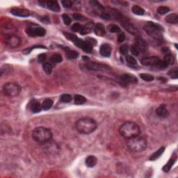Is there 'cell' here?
<instances>
[{"instance_id":"8fae6325","label":"cell","mask_w":178,"mask_h":178,"mask_svg":"<svg viewBox=\"0 0 178 178\" xmlns=\"http://www.w3.org/2000/svg\"><path fill=\"white\" fill-rule=\"evenodd\" d=\"M74 43L76 44V46L81 48L83 51H84L86 53H90L92 52L93 50V46L90 44H89L88 42L84 41L80 38H77Z\"/></svg>"},{"instance_id":"83f0119b","label":"cell","mask_w":178,"mask_h":178,"mask_svg":"<svg viewBox=\"0 0 178 178\" xmlns=\"http://www.w3.org/2000/svg\"><path fill=\"white\" fill-rule=\"evenodd\" d=\"M131 11H132L133 13H134V14L137 15H143L145 13V11L144 9L138 5H134V6H132V8H131Z\"/></svg>"},{"instance_id":"74e56055","label":"cell","mask_w":178,"mask_h":178,"mask_svg":"<svg viewBox=\"0 0 178 178\" xmlns=\"http://www.w3.org/2000/svg\"><path fill=\"white\" fill-rule=\"evenodd\" d=\"M83 27L79 23H75L74 24H72V27H71V29H72V32H81Z\"/></svg>"},{"instance_id":"d6a6232c","label":"cell","mask_w":178,"mask_h":178,"mask_svg":"<svg viewBox=\"0 0 178 178\" xmlns=\"http://www.w3.org/2000/svg\"><path fill=\"white\" fill-rule=\"evenodd\" d=\"M141 78L143 80L146 81V82H152L154 80V77L150 74H146V73H141L140 74Z\"/></svg>"},{"instance_id":"f6af8a7d","label":"cell","mask_w":178,"mask_h":178,"mask_svg":"<svg viewBox=\"0 0 178 178\" xmlns=\"http://www.w3.org/2000/svg\"><path fill=\"white\" fill-rule=\"evenodd\" d=\"M36 48H45V47H43V46H41V45H40H40L34 46V47H32L31 48H28V49L24 50V51H23V53L25 54V55H28V54H29L33 50L36 49Z\"/></svg>"},{"instance_id":"ac0fdd59","label":"cell","mask_w":178,"mask_h":178,"mask_svg":"<svg viewBox=\"0 0 178 178\" xmlns=\"http://www.w3.org/2000/svg\"><path fill=\"white\" fill-rule=\"evenodd\" d=\"M46 6L48 9L51 10L54 12H59L60 11V6L59 3L56 1L50 0V1H46Z\"/></svg>"},{"instance_id":"5b68a950","label":"cell","mask_w":178,"mask_h":178,"mask_svg":"<svg viewBox=\"0 0 178 178\" xmlns=\"http://www.w3.org/2000/svg\"><path fill=\"white\" fill-rule=\"evenodd\" d=\"M127 145L129 150L133 152H139L146 150L148 146V142L144 137L137 136L129 139Z\"/></svg>"},{"instance_id":"44dd1931","label":"cell","mask_w":178,"mask_h":178,"mask_svg":"<svg viewBox=\"0 0 178 178\" xmlns=\"http://www.w3.org/2000/svg\"><path fill=\"white\" fill-rule=\"evenodd\" d=\"M94 24L92 22H88L83 27L82 30H81L80 34L82 35H86L91 32L93 29H94Z\"/></svg>"},{"instance_id":"1f68e13d","label":"cell","mask_w":178,"mask_h":178,"mask_svg":"<svg viewBox=\"0 0 178 178\" xmlns=\"http://www.w3.org/2000/svg\"><path fill=\"white\" fill-rule=\"evenodd\" d=\"M52 61L54 62V63H59L62 62L63 61V58H62L61 55H59V54H54V55H52V57H51Z\"/></svg>"},{"instance_id":"ee69618b","label":"cell","mask_w":178,"mask_h":178,"mask_svg":"<svg viewBox=\"0 0 178 178\" xmlns=\"http://www.w3.org/2000/svg\"><path fill=\"white\" fill-rule=\"evenodd\" d=\"M63 22H64V24L65 25H69L71 23V19L70 17H69L68 15L67 14H63Z\"/></svg>"},{"instance_id":"4316f807","label":"cell","mask_w":178,"mask_h":178,"mask_svg":"<svg viewBox=\"0 0 178 178\" xmlns=\"http://www.w3.org/2000/svg\"><path fill=\"white\" fill-rule=\"evenodd\" d=\"M53 100L50 99V98H47V99H45L42 102V109L45 110H49L52 108V106H53Z\"/></svg>"},{"instance_id":"484cf974","label":"cell","mask_w":178,"mask_h":178,"mask_svg":"<svg viewBox=\"0 0 178 178\" xmlns=\"http://www.w3.org/2000/svg\"><path fill=\"white\" fill-rule=\"evenodd\" d=\"M64 49L65 53H66V57L68 58V59H75L78 57V53L75 51H72V50H70L69 48L67 47H63Z\"/></svg>"},{"instance_id":"30bf717a","label":"cell","mask_w":178,"mask_h":178,"mask_svg":"<svg viewBox=\"0 0 178 178\" xmlns=\"http://www.w3.org/2000/svg\"><path fill=\"white\" fill-rule=\"evenodd\" d=\"M161 60L156 57H150L144 58L141 60V64L145 66H154L159 67Z\"/></svg>"},{"instance_id":"7dc6e473","label":"cell","mask_w":178,"mask_h":178,"mask_svg":"<svg viewBox=\"0 0 178 178\" xmlns=\"http://www.w3.org/2000/svg\"><path fill=\"white\" fill-rule=\"evenodd\" d=\"M38 61H39L40 63H42V62H44V61H45L46 55L45 54H41V55H40L39 56H38Z\"/></svg>"},{"instance_id":"603a6c76","label":"cell","mask_w":178,"mask_h":178,"mask_svg":"<svg viewBox=\"0 0 178 178\" xmlns=\"http://www.w3.org/2000/svg\"><path fill=\"white\" fill-rule=\"evenodd\" d=\"M164 150H165V147L163 146L159 149L157 151H156L155 152H154V153L150 156V161H155V160L157 159L158 158H159L160 156H161V154L164 153Z\"/></svg>"},{"instance_id":"b9f144b4","label":"cell","mask_w":178,"mask_h":178,"mask_svg":"<svg viewBox=\"0 0 178 178\" xmlns=\"http://www.w3.org/2000/svg\"><path fill=\"white\" fill-rule=\"evenodd\" d=\"M131 52L134 56H139L141 52L140 50L138 49V47H137L135 44H134L131 47Z\"/></svg>"},{"instance_id":"ba28073f","label":"cell","mask_w":178,"mask_h":178,"mask_svg":"<svg viewBox=\"0 0 178 178\" xmlns=\"http://www.w3.org/2000/svg\"><path fill=\"white\" fill-rule=\"evenodd\" d=\"M5 43L10 47H17L21 43L20 38L13 34H6L5 37Z\"/></svg>"},{"instance_id":"52a82bcc","label":"cell","mask_w":178,"mask_h":178,"mask_svg":"<svg viewBox=\"0 0 178 178\" xmlns=\"http://www.w3.org/2000/svg\"><path fill=\"white\" fill-rule=\"evenodd\" d=\"M84 67L89 70L93 71H106L110 70L109 65L93 61H89L88 63H85Z\"/></svg>"},{"instance_id":"f907efd6","label":"cell","mask_w":178,"mask_h":178,"mask_svg":"<svg viewBox=\"0 0 178 178\" xmlns=\"http://www.w3.org/2000/svg\"><path fill=\"white\" fill-rule=\"evenodd\" d=\"M42 22H43L44 23H48L49 22V19H48L47 17H43V19H41Z\"/></svg>"},{"instance_id":"6da1fadb","label":"cell","mask_w":178,"mask_h":178,"mask_svg":"<svg viewBox=\"0 0 178 178\" xmlns=\"http://www.w3.org/2000/svg\"><path fill=\"white\" fill-rule=\"evenodd\" d=\"M119 132L124 138L129 139L133 137L139 136L141 130L140 127L136 123L131 121H127L124 123L120 127Z\"/></svg>"},{"instance_id":"e0dca14e","label":"cell","mask_w":178,"mask_h":178,"mask_svg":"<svg viewBox=\"0 0 178 178\" xmlns=\"http://www.w3.org/2000/svg\"><path fill=\"white\" fill-rule=\"evenodd\" d=\"M156 113L159 117L162 118H166L169 116V113H168V109H166L165 104H161L159 106L157 109L156 110Z\"/></svg>"},{"instance_id":"8d00e7d4","label":"cell","mask_w":178,"mask_h":178,"mask_svg":"<svg viewBox=\"0 0 178 178\" xmlns=\"http://www.w3.org/2000/svg\"><path fill=\"white\" fill-rule=\"evenodd\" d=\"M170 11V9L167 6H159L157 9V13L160 15H164Z\"/></svg>"},{"instance_id":"681fc988","label":"cell","mask_w":178,"mask_h":178,"mask_svg":"<svg viewBox=\"0 0 178 178\" xmlns=\"http://www.w3.org/2000/svg\"><path fill=\"white\" fill-rule=\"evenodd\" d=\"M125 34H123V33H120V34L118 35V42H123L124 40H125Z\"/></svg>"},{"instance_id":"836d02e7","label":"cell","mask_w":178,"mask_h":178,"mask_svg":"<svg viewBox=\"0 0 178 178\" xmlns=\"http://www.w3.org/2000/svg\"><path fill=\"white\" fill-rule=\"evenodd\" d=\"M108 30L111 33H121V28L116 24H110L108 27Z\"/></svg>"},{"instance_id":"7a4b0ae2","label":"cell","mask_w":178,"mask_h":178,"mask_svg":"<svg viewBox=\"0 0 178 178\" xmlns=\"http://www.w3.org/2000/svg\"><path fill=\"white\" fill-rule=\"evenodd\" d=\"M75 127L77 130L81 134H90L96 129L97 123L90 118H82L77 121Z\"/></svg>"},{"instance_id":"4fadbf2b","label":"cell","mask_w":178,"mask_h":178,"mask_svg":"<svg viewBox=\"0 0 178 178\" xmlns=\"http://www.w3.org/2000/svg\"><path fill=\"white\" fill-rule=\"evenodd\" d=\"M11 13L15 16L21 17H27L30 15L29 11L25 9H21V8H13L11 10Z\"/></svg>"},{"instance_id":"d4e9b609","label":"cell","mask_w":178,"mask_h":178,"mask_svg":"<svg viewBox=\"0 0 178 178\" xmlns=\"http://www.w3.org/2000/svg\"><path fill=\"white\" fill-rule=\"evenodd\" d=\"M176 160H177V157H171L170 159V160L168 161V163L163 167V171L166 172V173H168V172L171 169V168L173 167L174 164L175 163Z\"/></svg>"},{"instance_id":"2e32d148","label":"cell","mask_w":178,"mask_h":178,"mask_svg":"<svg viewBox=\"0 0 178 178\" xmlns=\"http://www.w3.org/2000/svg\"><path fill=\"white\" fill-rule=\"evenodd\" d=\"M121 82L123 84H136L137 83V79L135 77L131 76L130 75H123L121 76Z\"/></svg>"},{"instance_id":"3957f363","label":"cell","mask_w":178,"mask_h":178,"mask_svg":"<svg viewBox=\"0 0 178 178\" xmlns=\"http://www.w3.org/2000/svg\"><path fill=\"white\" fill-rule=\"evenodd\" d=\"M32 138L35 141L44 144L50 141L52 138V131L47 127H38L33 131Z\"/></svg>"},{"instance_id":"5bb4252c","label":"cell","mask_w":178,"mask_h":178,"mask_svg":"<svg viewBox=\"0 0 178 178\" xmlns=\"http://www.w3.org/2000/svg\"><path fill=\"white\" fill-rule=\"evenodd\" d=\"M29 107L33 113H38L42 109V105L37 100H32L29 104Z\"/></svg>"},{"instance_id":"ffe728a7","label":"cell","mask_w":178,"mask_h":178,"mask_svg":"<svg viewBox=\"0 0 178 178\" xmlns=\"http://www.w3.org/2000/svg\"><path fill=\"white\" fill-rule=\"evenodd\" d=\"M135 45L138 47L140 52H145L148 49V44H147L146 42L141 37H138L136 38Z\"/></svg>"},{"instance_id":"9c48e42d","label":"cell","mask_w":178,"mask_h":178,"mask_svg":"<svg viewBox=\"0 0 178 178\" xmlns=\"http://www.w3.org/2000/svg\"><path fill=\"white\" fill-rule=\"evenodd\" d=\"M26 33L27 35L31 36V37H36V36H45L46 30L41 27H29L26 29Z\"/></svg>"},{"instance_id":"7c38bea8","label":"cell","mask_w":178,"mask_h":178,"mask_svg":"<svg viewBox=\"0 0 178 178\" xmlns=\"http://www.w3.org/2000/svg\"><path fill=\"white\" fill-rule=\"evenodd\" d=\"M122 25L127 32H128L129 34L134 35V36H139V32L137 29V28L135 26H134L132 24H131L130 22H127L126 20L122 21Z\"/></svg>"},{"instance_id":"d6986e66","label":"cell","mask_w":178,"mask_h":178,"mask_svg":"<svg viewBox=\"0 0 178 178\" xmlns=\"http://www.w3.org/2000/svg\"><path fill=\"white\" fill-rule=\"evenodd\" d=\"M94 32L97 36H104L106 34V29L102 24L98 23L94 26Z\"/></svg>"},{"instance_id":"7bdbcfd3","label":"cell","mask_w":178,"mask_h":178,"mask_svg":"<svg viewBox=\"0 0 178 178\" xmlns=\"http://www.w3.org/2000/svg\"><path fill=\"white\" fill-rule=\"evenodd\" d=\"M61 4L63 7L67 8V9L71 8L72 6V2L70 0H63V1H61Z\"/></svg>"},{"instance_id":"c3c4849f","label":"cell","mask_w":178,"mask_h":178,"mask_svg":"<svg viewBox=\"0 0 178 178\" xmlns=\"http://www.w3.org/2000/svg\"><path fill=\"white\" fill-rule=\"evenodd\" d=\"M73 16H74V18L75 19V20H82L84 18V16L81 14H79V13H75Z\"/></svg>"},{"instance_id":"4dcf8cb0","label":"cell","mask_w":178,"mask_h":178,"mask_svg":"<svg viewBox=\"0 0 178 178\" xmlns=\"http://www.w3.org/2000/svg\"><path fill=\"white\" fill-rule=\"evenodd\" d=\"M60 101L63 103H69L72 101V96L70 94H63L60 97Z\"/></svg>"},{"instance_id":"7402d4cb","label":"cell","mask_w":178,"mask_h":178,"mask_svg":"<svg viewBox=\"0 0 178 178\" xmlns=\"http://www.w3.org/2000/svg\"><path fill=\"white\" fill-rule=\"evenodd\" d=\"M97 161H98V160H97V158L95 156L90 155L86 159L85 163H86V165L88 166V168H93L96 165Z\"/></svg>"},{"instance_id":"bcb514c9","label":"cell","mask_w":178,"mask_h":178,"mask_svg":"<svg viewBox=\"0 0 178 178\" xmlns=\"http://www.w3.org/2000/svg\"><path fill=\"white\" fill-rule=\"evenodd\" d=\"M86 42H88L89 44H91L92 46H94V45H96L97 44V41L95 40L94 39V38H86Z\"/></svg>"},{"instance_id":"e575fe53","label":"cell","mask_w":178,"mask_h":178,"mask_svg":"<svg viewBox=\"0 0 178 178\" xmlns=\"http://www.w3.org/2000/svg\"><path fill=\"white\" fill-rule=\"evenodd\" d=\"M52 65L50 63H43V70L44 72L47 75H50L52 72Z\"/></svg>"},{"instance_id":"cb8c5ba5","label":"cell","mask_w":178,"mask_h":178,"mask_svg":"<svg viewBox=\"0 0 178 178\" xmlns=\"http://www.w3.org/2000/svg\"><path fill=\"white\" fill-rule=\"evenodd\" d=\"M165 20L170 24H177L178 22V15L175 13H172L166 17Z\"/></svg>"},{"instance_id":"f546056e","label":"cell","mask_w":178,"mask_h":178,"mask_svg":"<svg viewBox=\"0 0 178 178\" xmlns=\"http://www.w3.org/2000/svg\"><path fill=\"white\" fill-rule=\"evenodd\" d=\"M164 61L167 63L168 65H173L175 63V58L171 54H167L165 56V58H164Z\"/></svg>"},{"instance_id":"f35d334b","label":"cell","mask_w":178,"mask_h":178,"mask_svg":"<svg viewBox=\"0 0 178 178\" xmlns=\"http://www.w3.org/2000/svg\"><path fill=\"white\" fill-rule=\"evenodd\" d=\"M168 75L171 76V78L177 79V77H178V70H177V67H175V68H174L173 70H170L169 72H168Z\"/></svg>"},{"instance_id":"ab89813d","label":"cell","mask_w":178,"mask_h":178,"mask_svg":"<svg viewBox=\"0 0 178 178\" xmlns=\"http://www.w3.org/2000/svg\"><path fill=\"white\" fill-rule=\"evenodd\" d=\"M129 51V46L127 44H123L122 45L121 47H120V52L122 54V55H125L128 53Z\"/></svg>"},{"instance_id":"d590c367","label":"cell","mask_w":178,"mask_h":178,"mask_svg":"<svg viewBox=\"0 0 178 178\" xmlns=\"http://www.w3.org/2000/svg\"><path fill=\"white\" fill-rule=\"evenodd\" d=\"M63 34H64L65 37L67 38V39H68L69 40H70V41H72L73 42H75L76 41V40L77 39V38L76 36H75V34H70V33H66V32H63Z\"/></svg>"},{"instance_id":"f1b7e54d","label":"cell","mask_w":178,"mask_h":178,"mask_svg":"<svg viewBox=\"0 0 178 178\" xmlns=\"http://www.w3.org/2000/svg\"><path fill=\"white\" fill-rule=\"evenodd\" d=\"M74 100H75V103L76 104H78V105H79V104H84L85 102H86V98H85L84 96L81 95H75Z\"/></svg>"},{"instance_id":"9a60e30c","label":"cell","mask_w":178,"mask_h":178,"mask_svg":"<svg viewBox=\"0 0 178 178\" xmlns=\"http://www.w3.org/2000/svg\"><path fill=\"white\" fill-rule=\"evenodd\" d=\"M100 53L102 57H109L111 54V47L109 44L104 43L100 48Z\"/></svg>"},{"instance_id":"60d3db41","label":"cell","mask_w":178,"mask_h":178,"mask_svg":"<svg viewBox=\"0 0 178 178\" xmlns=\"http://www.w3.org/2000/svg\"><path fill=\"white\" fill-rule=\"evenodd\" d=\"M126 61L130 65H136V60L132 56H127L126 57Z\"/></svg>"},{"instance_id":"8992f818","label":"cell","mask_w":178,"mask_h":178,"mask_svg":"<svg viewBox=\"0 0 178 178\" xmlns=\"http://www.w3.org/2000/svg\"><path fill=\"white\" fill-rule=\"evenodd\" d=\"M3 92L5 95L13 98L20 93L21 87L16 83L9 82L3 86Z\"/></svg>"},{"instance_id":"277c9868","label":"cell","mask_w":178,"mask_h":178,"mask_svg":"<svg viewBox=\"0 0 178 178\" xmlns=\"http://www.w3.org/2000/svg\"><path fill=\"white\" fill-rule=\"evenodd\" d=\"M144 29L148 35L155 40L163 39L164 29L159 24L152 22H148L144 25Z\"/></svg>"}]
</instances>
